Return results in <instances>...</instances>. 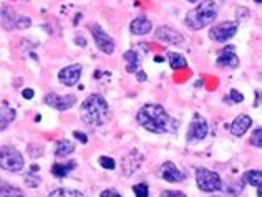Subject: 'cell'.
<instances>
[{"label":"cell","instance_id":"f1b7e54d","mask_svg":"<svg viewBox=\"0 0 262 197\" xmlns=\"http://www.w3.org/2000/svg\"><path fill=\"white\" fill-rule=\"evenodd\" d=\"M100 197H123L116 189H106V191H103L100 194Z\"/></svg>","mask_w":262,"mask_h":197},{"label":"cell","instance_id":"e0dca14e","mask_svg":"<svg viewBox=\"0 0 262 197\" xmlns=\"http://www.w3.org/2000/svg\"><path fill=\"white\" fill-rule=\"evenodd\" d=\"M126 62V71L128 73H136L140 70V57H138V53L135 50H128L125 55H123Z\"/></svg>","mask_w":262,"mask_h":197},{"label":"cell","instance_id":"8992f818","mask_svg":"<svg viewBox=\"0 0 262 197\" xmlns=\"http://www.w3.org/2000/svg\"><path fill=\"white\" fill-rule=\"evenodd\" d=\"M237 29H239V22H221V23H216L209 32V38L212 40V42L224 43L229 38H232L234 35H236Z\"/></svg>","mask_w":262,"mask_h":197},{"label":"cell","instance_id":"d590c367","mask_svg":"<svg viewBox=\"0 0 262 197\" xmlns=\"http://www.w3.org/2000/svg\"><path fill=\"white\" fill-rule=\"evenodd\" d=\"M189 2H198V0H189Z\"/></svg>","mask_w":262,"mask_h":197},{"label":"cell","instance_id":"6da1fadb","mask_svg":"<svg viewBox=\"0 0 262 197\" xmlns=\"http://www.w3.org/2000/svg\"><path fill=\"white\" fill-rule=\"evenodd\" d=\"M136 121L141 128L155 134L174 133L179 128V121L171 118L161 105H144L138 111Z\"/></svg>","mask_w":262,"mask_h":197},{"label":"cell","instance_id":"e575fe53","mask_svg":"<svg viewBox=\"0 0 262 197\" xmlns=\"http://www.w3.org/2000/svg\"><path fill=\"white\" fill-rule=\"evenodd\" d=\"M262 2V0H256V4H260Z\"/></svg>","mask_w":262,"mask_h":197},{"label":"cell","instance_id":"277c9868","mask_svg":"<svg viewBox=\"0 0 262 197\" xmlns=\"http://www.w3.org/2000/svg\"><path fill=\"white\" fill-rule=\"evenodd\" d=\"M25 166L24 156L20 154L15 147L2 146L0 147V169L9 173H18Z\"/></svg>","mask_w":262,"mask_h":197},{"label":"cell","instance_id":"ba28073f","mask_svg":"<svg viewBox=\"0 0 262 197\" xmlns=\"http://www.w3.org/2000/svg\"><path fill=\"white\" fill-rule=\"evenodd\" d=\"M45 105L55 108L57 111H67L77 103V96L75 94H58V93H48L45 96Z\"/></svg>","mask_w":262,"mask_h":197},{"label":"cell","instance_id":"f546056e","mask_svg":"<svg viewBox=\"0 0 262 197\" xmlns=\"http://www.w3.org/2000/svg\"><path fill=\"white\" fill-rule=\"evenodd\" d=\"M161 197H188V195L181 191H164L161 194Z\"/></svg>","mask_w":262,"mask_h":197},{"label":"cell","instance_id":"ac0fdd59","mask_svg":"<svg viewBox=\"0 0 262 197\" xmlns=\"http://www.w3.org/2000/svg\"><path fill=\"white\" fill-rule=\"evenodd\" d=\"M243 182L247 186H252V187H260L262 184V174L259 169H251V171L244 173L243 176Z\"/></svg>","mask_w":262,"mask_h":197},{"label":"cell","instance_id":"d4e9b609","mask_svg":"<svg viewBox=\"0 0 262 197\" xmlns=\"http://www.w3.org/2000/svg\"><path fill=\"white\" fill-rule=\"evenodd\" d=\"M251 144L257 149L262 147V130L260 128H256V130H254V133L251 136Z\"/></svg>","mask_w":262,"mask_h":197},{"label":"cell","instance_id":"5bb4252c","mask_svg":"<svg viewBox=\"0 0 262 197\" xmlns=\"http://www.w3.org/2000/svg\"><path fill=\"white\" fill-rule=\"evenodd\" d=\"M252 126V119L251 116H247V114H241V116H237L236 119L231 123V133L234 136H237V138H241V136H244L246 131L249 130V128Z\"/></svg>","mask_w":262,"mask_h":197},{"label":"cell","instance_id":"d6a6232c","mask_svg":"<svg viewBox=\"0 0 262 197\" xmlns=\"http://www.w3.org/2000/svg\"><path fill=\"white\" fill-rule=\"evenodd\" d=\"M24 98H27V100H30V98H33V90H30V88H27V90H24Z\"/></svg>","mask_w":262,"mask_h":197},{"label":"cell","instance_id":"3957f363","mask_svg":"<svg viewBox=\"0 0 262 197\" xmlns=\"http://www.w3.org/2000/svg\"><path fill=\"white\" fill-rule=\"evenodd\" d=\"M217 17V4L214 0H203L194 9L188 10L184 17V23L191 30H201L211 25Z\"/></svg>","mask_w":262,"mask_h":197},{"label":"cell","instance_id":"7402d4cb","mask_svg":"<svg viewBox=\"0 0 262 197\" xmlns=\"http://www.w3.org/2000/svg\"><path fill=\"white\" fill-rule=\"evenodd\" d=\"M0 197H25V194L18 187L10 184H0Z\"/></svg>","mask_w":262,"mask_h":197},{"label":"cell","instance_id":"44dd1931","mask_svg":"<svg viewBox=\"0 0 262 197\" xmlns=\"http://www.w3.org/2000/svg\"><path fill=\"white\" fill-rule=\"evenodd\" d=\"M168 62H169V66L173 68V70H181V68L188 66V60H186V57L181 55V53L169 52L168 53Z\"/></svg>","mask_w":262,"mask_h":197},{"label":"cell","instance_id":"7a4b0ae2","mask_svg":"<svg viewBox=\"0 0 262 197\" xmlns=\"http://www.w3.org/2000/svg\"><path fill=\"white\" fill-rule=\"evenodd\" d=\"M80 116L81 121L88 126L100 128L105 126L106 121L110 118V106L106 103V100L101 94H90V96L81 103L80 108Z\"/></svg>","mask_w":262,"mask_h":197},{"label":"cell","instance_id":"30bf717a","mask_svg":"<svg viewBox=\"0 0 262 197\" xmlns=\"http://www.w3.org/2000/svg\"><path fill=\"white\" fill-rule=\"evenodd\" d=\"M81 71H83V68H81V65H78V63L65 66L63 70H60V73H58L60 83H63L65 86H75L81 78Z\"/></svg>","mask_w":262,"mask_h":197},{"label":"cell","instance_id":"2e32d148","mask_svg":"<svg viewBox=\"0 0 262 197\" xmlns=\"http://www.w3.org/2000/svg\"><path fill=\"white\" fill-rule=\"evenodd\" d=\"M73 151H75V144L68 139H60V141H57V144H55V156L60 159L70 156Z\"/></svg>","mask_w":262,"mask_h":197},{"label":"cell","instance_id":"ffe728a7","mask_svg":"<svg viewBox=\"0 0 262 197\" xmlns=\"http://www.w3.org/2000/svg\"><path fill=\"white\" fill-rule=\"evenodd\" d=\"M75 167H77V162H75V161H70L68 164H53L52 174L55 176V178L63 179V178H67V176H68V173L73 171Z\"/></svg>","mask_w":262,"mask_h":197},{"label":"cell","instance_id":"83f0119b","mask_svg":"<svg viewBox=\"0 0 262 197\" xmlns=\"http://www.w3.org/2000/svg\"><path fill=\"white\" fill-rule=\"evenodd\" d=\"M15 27H18V29H27V27H30L32 22H30V18H27V17H20L18 20H15Z\"/></svg>","mask_w":262,"mask_h":197},{"label":"cell","instance_id":"1f68e13d","mask_svg":"<svg viewBox=\"0 0 262 197\" xmlns=\"http://www.w3.org/2000/svg\"><path fill=\"white\" fill-rule=\"evenodd\" d=\"M135 75H136L138 81H144V80H146V75H144V71H143V70H138Z\"/></svg>","mask_w":262,"mask_h":197},{"label":"cell","instance_id":"9a60e30c","mask_svg":"<svg viewBox=\"0 0 262 197\" xmlns=\"http://www.w3.org/2000/svg\"><path fill=\"white\" fill-rule=\"evenodd\" d=\"M216 63L224 68H236L239 65V57L234 53L232 48H224L223 52H219Z\"/></svg>","mask_w":262,"mask_h":197},{"label":"cell","instance_id":"836d02e7","mask_svg":"<svg viewBox=\"0 0 262 197\" xmlns=\"http://www.w3.org/2000/svg\"><path fill=\"white\" fill-rule=\"evenodd\" d=\"M77 43H78V45L81 43V45H83V46L86 45V42H85V40H83V38H77Z\"/></svg>","mask_w":262,"mask_h":197},{"label":"cell","instance_id":"603a6c76","mask_svg":"<svg viewBox=\"0 0 262 197\" xmlns=\"http://www.w3.org/2000/svg\"><path fill=\"white\" fill-rule=\"evenodd\" d=\"M48 197H85L80 191H75V189H57L53 191Z\"/></svg>","mask_w":262,"mask_h":197},{"label":"cell","instance_id":"5b68a950","mask_svg":"<svg viewBox=\"0 0 262 197\" xmlns=\"http://www.w3.org/2000/svg\"><path fill=\"white\" fill-rule=\"evenodd\" d=\"M196 184L203 192H216L223 189V179L214 171H209L206 167L196 169Z\"/></svg>","mask_w":262,"mask_h":197},{"label":"cell","instance_id":"d6986e66","mask_svg":"<svg viewBox=\"0 0 262 197\" xmlns=\"http://www.w3.org/2000/svg\"><path fill=\"white\" fill-rule=\"evenodd\" d=\"M13 119H15V111H13L12 108H9L7 105L0 106V131L5 130V128L9 126Z\"/></svg>","mask_w":262,"mask_h":197},{"label":"cell","instance_id":"7c38bea8","mask_svg":"<svg viewBox=\"0 0 262 197\" xmlns=\"http://www.w3.org/2000/svg\"><path fill=\"white\" fill-rule=\"evenodd\" d=\"M155 37L169 45H179V43H183V40H184L181 33L174 29H171V27H158L155 32Z\"/></svg>","mask_w":262,"mask_h":197},{"label":"cell","instance_id":"9c48e42d","mask_svg":"<svg viewBox=\"0 0 262 197\" xmlns=\"http://www.w3.org/2000/svg\"><path fill=\"white\" fill-rule=\"evenodd\" d=\"M206 134H208V123H206V119L201 116V114L196 113L189 123L188 133H186V139L189 142L201 141L206 138Z\"/></svg>","mask_w":262,"mask_h":197},{"label":"cell","instance_id":"484cf974","mask_svg":"<svg viewBox=\"0 0 262 197\" xmlns=\"http://www.w3.org/2000/svg\"><path fill=\"white\" fill-rule=\"evenodd\" d=\"M100 166H101V167H105V169H110V171H113V169L116 167V162H115V159H112V158L101 156V158H100Z\"/></svg>","mask_w":262,"mask_h":197},{"label":"cell","instance_id":"8fae6325","mask_svg":"<svg viewBox=\"0 0 262 197\" xmlns=\"http://www.w3.org/2000/svg\"><path fill=\"white\" fill-rule=\"evenodd\" d=\"M160 176H161V179H164L166 182H171V184H174V182H183L186 178L184 173L179 171L178 166L171 161L163 162L161 169H160Z\"/></svg>","mask_w":262,"mask_h":197},{"label":"cell","instance_id":"4316f807","mask_svg":"<svg viewBox=\"0 0 262 197\" xmlns=\"http://www.w3.org/2000/svg\"><path fill=\"white\" fill-rule=\"evenodd\" d=\"M229 98L232 100V103H243V101H244L243 93H239L237 90H231V93H229Z\"/></svg>","mask_w":262,"mask_h":197},{"label":"cell","instance_id":"4dcf8cb0","mask_svg":"<svg viewBox=\"0 0 262 197\" xmlns=\"http://www.w3.org/2000/svg\"><path fill=\"white\" fill-rule=\"evenodd\" d=\"M73 136H75V138H77L80 142H83V144H86V142H88V138H86V134H85V133L75 131V133H73Z\"/></svg>","mask_w":262,"mask_h":197},{"label":"cell","instance_id":"52a82bcc","mask_svg":"<svg viewBox=\"0 0 262 197\" xmlns=\"http://www.w3.org/2000/svg\"><path fill=\"white\" fill-rule=\"evenodd\" d=\"M90 32H92V37L95 40L96 46H98V50L105 53V55H112V53L115 52L113 38L110 37L98 23H92V25H90Z\"/></svg>","mask_w":262,"mask_h":197},{"label":"cell","instance_id":"4fadbf2b","mask_svg":"<svg viewBox=\"0 0 262 197\" xmlns=\"http://www.w3.org/2000/svg\"><path fill=\"white\" fill-rule=\"evenodd\" d=\"M153 30V23L151 20H148L146 17H136L133 22L129 23V32L133 35H148V33Z\"/></svg>","mask_w":262,"mask_h":197},{"label":"cell","instance_id":"cb8c5ba5","mask_svg":"<svg viewBox=\"0 0 262 197\" xmlns=\"http://www.w3.org/2000/svg\"><path fill=\"white\" fill-rule=\"evenodd\" d=\"M133 192H135V197H148L149 187H148V184H144V182H140V184H136L133 187Z\"/></svg>","mask_w":262,"mask_h":197}]
</instances>
